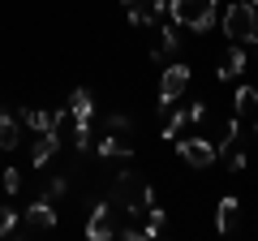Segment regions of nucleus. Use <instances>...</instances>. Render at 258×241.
<instances>
[{
	"label": "nucleus",
	"mask_w": 258,
	"mask_h": 241,
	"mask_svg": "<svg viewBox=\"0 0 258 241\" xmlns=\"http://www.w3.org/2000/svg\"><path fill=\"white\" fill-rule=\"evenodd\" d=\"M108 203H112V211H125L129 220H138V215H147V207L155 203V194H151V186H147V176L142 172H116L112 176V190H108Z\"/></svg>",
	"instance_id": "nucleus-1"
},
{
	"label": "nucleus",
	"mask_w": 258,
	"mask_h": 241,
	"mask_svg": "<svg viewBox=\"0 0 258 241\" xmlns=\"http://www.w3.org/2000/svg\"><path fill=\"white\" fill-rule=\"evenodd\" d=\"M168 13H172L176 26L211 30L215 26V13H220V0H168Z\"/></svg>",
	"instance_id": "nucleus-2"
},
{
	"label": "nucleus",
	"mask_w": 258,
	"mask_h": 241,
	"mask_svg": "<svg viewBox=\"0 0 258 241\" xmlns=\"http://www.w3.org/2000/svg\"><path fill=\"white\" fill-rule=\"evenodd\" d=\"M224 35H228L232 43H249V39H258V9L249 5V0H237V5L224 9Z\"/></svg>",
	"instance_id": "nucleus-3"
},
{
	"label": "nucleus",
	"mask_w": 258,
	"mask_h": 241,
	"mask_svg": "<svg viewBox=\"0 0 258 241\" xmlns=\"http://www.w3.org/2000/svg\"><path fill=\"white\" fill-rule=\"evenodd\" d=\"M185 91H189V65L185 61H172L164 69V78H159V108H172Z\"/></svg>",
	"instance_id": "nucleus-4"
},
{
	"label": "nucleus",
	"mask_w": 258,
	"mask_h": 241,
	"mask_svg": "<svg viewBox=\"0 0 258 241\" xmlns=\"http://www.w3.org/2000/svg\"><path fill=\"white\" fill-rule=\"evenodd\" d=\"M176 151H181V159L189 168H211L220 159V151H215L211 138H176Z\"/></svg>",
	"instance_id": "nucleus-5"
},
{
	"label": "nucleus",
	"mask_w": 258,
	"mask_h": 241,
	"mask_svg": "<svg viewBox=\"0 0 258 241\" xmlns=\"http://www.w3.org/2000/svg\"><path fill=\"white\" fill-rule=\"evenodd\" d=\"M22 228H26V232H52V228H56V207H52V198L30 203L26 215H22Z\"/></svg>",
	"instance_id": "nucleus-6"
},
{
	"label": "nucleus",
	"mask_w": 258,
	"mask_h": 241,
	"mask_svg": "<svg viewBox=\"0 0 258 241\" xmlns=\"http://www.w3.org/2000/svg\"><path fill=\"white\" fill-rule=\"evenodd\" d=\"M129 13V26H155L164 13V0H120Z\"/></svg>",
	"instance_id": "nucleus-7"
},
{
	"label": "nucleus",
	"mask_w": 258,
	"mask_h": 241,
	"mask_svg": "<svg viewBox=\"0 0 258 241\" xmlns=\"http://www.w3.org/2000/svg\"><path fill=\"white\" fill-rule=\"evenodd\" d=\"M22 147V112L0 108V151H18Z\"/></svg>",
	"instance_id": "nucleus-8"
},
{
	"label": "nucleus",
	"mask_w": 258,
	"mask_h": 241,
	"mask_svg": "<svg viewBox=\"0 0 258 241\" xmlns=\"http://www.w3.org/2000/svg\"><path fill=\"white\" fill-rule=\"evenodd\" d=\"M86 237H91V241H108V237H116V228H112V203H95L91 220H86Z\"/></svg>",
	"instance_id": "nucleus-9"
},
{
	"label": "nucleus",
	"mask_w": 258,
	"mask_h": 241,
	"mask_svg": "<svg viewBox=\"0 0 258 241\" xmlns=\"http://www.w3.org/2000/svg\"><path fill=\"white\" fill-rule=\"evenodd\" d=\"M56 147H60V125H56V130H47V134H39V138H35V147H30V164H35V168H43L47 159L56 155Z\"/></svg>",
	"instance_id": "nucleus-10"
},
{
	"label": "nucleus",
	"mask_w": 258,
	"mask_h": 241,
	"mask_svg": "<svg viewBox=\"0 0 258 241\" xmlns=\"http://www.w3.org/2000/svg\"><path fill=\"white\" fill-rule=\"evenodd\" d=\"M95 151H99L103 159H129V151H134V147H129V138H125V134H108V138H103Z\"/></svg>",
	"instance_id": "nucleus-11"
},
{
	"label": "nucleus",
	"mask_w": 258,
	"mask_h": 241,
	"mask_svg": "<svg viewBox=\"0 0 258 241\" xmlns=\"http://www.w3.org/2000/svg\"><path fill=\"white\" fill-rule=\"evenodd\" d=\"M237 211H241V203L237 198H220V211H215V228L228 237L232 228H237Z\"/></svg>",
	"instance_id": "nucleus-12"
},
{
	"label": "nucleus",
	"mask_w": 258,
	"mask_h": 241,
	"mask_svg": "<svg viewBox=\"0 0 258 241\" xmlns=\"http://www.w3.org/2000/svg\"><path fill=\"white\" fill-rule=\"evenodd\" d=\"M22 125H26V130H35V134H47V130H56V112L30 108V112H22Z\"/></svg>",
	"instance_id": "nucleus-13"
},
{
	"label": "nucleus",
	"mask_w": 258,
	"mask_h": 241,
	"mask_svg": "<svg viewBox=\"0 0 258 241\" xmlns=\"http://www.w3.org/2000/svg\"><path fill=\"white\" fill-rule=\"evenodd\" d=\"M176 52H181V39H176V30H172V26H164V30L155 35V47H151V56L159 61V56H176Z\"/></svg>",
	"instance_id": "nucleus-14"
},
{
	"label": "nucleus",
	"mask_w": 258,
	"mask_h": 241,
	"mask_svg": "<svg viewBox=\"0 0 258 241\" xmlns=\"http://www.w3.org/2000/svg\"><path fill=\"white\" fill-rule=\"evenodd\" d=\"M185 120H189V112H185V108H168V120H164V142H176V134H181Z\"/></svg>",
	"instance_id": "nucleus-15"
},
{
	"label": "nucleus",
	"mask_w": 258,
	"mask_h": 241,
	"mask_svg": "<svg viewBox=\"0 0 258 241\" xmlns=\"http://www.w3.org/2000/svg\"><path fill=\"white\" fill-rule=\"evenodd\" d=\"M237 112H258V86H241L237 91Z\"/></svg>",
	"instance_id": "nucleus-16"
},
{
	"label": "nucleus",
	"mask_w": 258,
	"mask_h": 241,
	"mask_svg": "<svg viewBox=\"0 0 258 241\" xmlns=\"http://www.w3.org/2000/svg\"><path fill=\"white\" fill-rule=\"evenodd\" d=\"M64 190H69V181H64V176H47V181H43V198H52V203L64 194Z\"/></svg>",
	"instance_id": "nucleus-17"
},
{
	"label": "nucleus",
	"mask_w": 258,
	"mask_h": 241,
	"mask_svg": "<svg viewBox=\"0 0 258 241\" xmlns=\"http://www.w3.org/2000/svg\"><path fill=\"white\" fill-rule=\"evenodd\" d=\"M129 130H134V120H129L125 112H112L108 116V134H129Z\"/></svg>",
	"instance_id": "nucleus-18"
},
{
	"label": "nucleus",
	"mask_w": 258,
	"mask_h": 241,
	"mask_svg": "<svg viewBox=\"0 0 258 241\" xmlns=\"http://www.w3.org/2000/svg\"><path fill=\"white\" fill-rule=\"evenodd\" d=\"M224 164H228V172H241V168H245V151L228 147V151H224Z\"/></svg>",
	"instance_id": "nucleus-19"
},
{
	"label": "nucleus",
	"mask_w": 258,
	"mask_h": 241,
	"mask_svg": "<svg viewBox=\"0 0 258 241\" xmlns=\"http://www.w3.org/2000/svg\"><path fill=\"white\" fill-rule=\"evenodd\" d=\"M22 190V168H5V194H18Z\"/></svg>",
	"instance_id": "nucleus-20"
},
{
	"label": "nucleus",
	"mask_w": 258,
	"mask_h": 241,
	"mask_svg": "<svg viewBox=\"0 0 258 241\" xmlns=\"http://www.w3.org/2000/svg\"><path fill=\"white\" fill-rule=\"evenodd\" d=\"M185 112H189V120H194V125H198V120L207 116V103H189V108H185Z\"/></svg>",
	"instance_id": "nucleus-21"
},
{
	"label": "nucleus",
	"mask_w": 258,
	"mask_h": 241,
	"mask_svg": "<svg viewBox=\"0 0 258 241\" xmlns=\"http://www.w3.org/2000/svg\"><path fill=\"white\" fill-rule=\"evenodd\" d=\"M245 52H249V56L258 61V39H249V43H245Z\"/></svg>",
	"instance_id": "nucleus-22"
},
{
	"label": "nucleus",
	"mask_w": 258,
	"mask_h": 241,
	"mask_svg": "<svg viewBox=\"0 0 258 241\" xmlns=\"http://www.w3.org/2000/svg\"><path fill=\"white\" fill-rule=\"evenodd\" d=\"M0 237H5V224H0Z\"/></svg>",
	"instance_id": "nucleus-23"
},
{
	"label": "nucleus",
	"mask_w": 258,
	"mask_h": 241,
	"mask_svg": "<svg viewBox=\"0 0 258 241\" xmlns=\"http://www.w3.org/2000/svg\"><path fill=\"white\" fill-rule=\"evenodd\" d=\"M249 5H254V9H258V0H249Z\"/></svg>",
	"instance_id": "nucleus-24"
},
{
	"label": "nucleus",
	"mask_w": 258,
	"mask_h": 241,
	"mask_svg": "<svg viewBox=\"0 0 258 241\" xmlns=\"http://www.w3.org/2000/svg\"><path fill=\"white\" fill-rule=\"evenodd\" d=\"M254 138H258V125H254Z\"/></svg>",
	"instance_id": "nucleus-25"
}]
</instances>
